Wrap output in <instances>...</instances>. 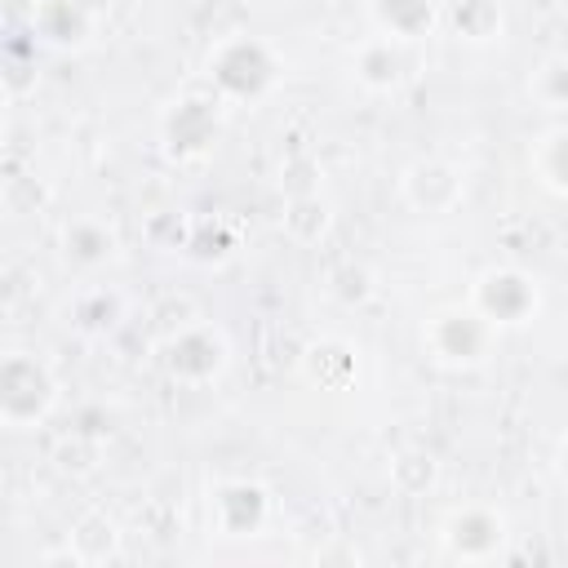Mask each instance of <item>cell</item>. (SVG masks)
I'll list each match as a JSON object with an SVG mask.
<instances>
[{
	"mask_svg": "<svg viewBox=\"0 0 568 568\" xmlns=\"http://www.w3.org/2000/svg\"><path fill=\"white\" fill-rule=\"evenodd\" d=\"M284 75V58L275 53L271 40L262 36H222L209 53H204V84L226 102V106H244V102H262Z\"/></svg>",
	"mask_w": 568,
	"mask_h": 568,
	"instance_id": "6da1fadb",
	"label": "cell"
},
{
	"mask_svg": "<svg viewBox=\"0 0 568 568\" xmlns=\"http://www.w3.org/2000/svg\"><path fill=\"white\" fill-rule=\"evenodd\" d=\"M62 404V382L40 351L9 346L0 359V426L4 430H36Z\"/></svg>",
	"mask_w": 568,
	"mask_h": 568,
	"instance_id": "7a4b0ae2",
	"label": "cell"
},
{
	"mask_svg": "<svg viewBox=\"0 0 568 568\" xmlns=\"http://www.w3.org/2000/svg\"><path fill=\"white\" fill-rule=\"evenodd\" d=\"M497 328L470 306V302H453V306H439L426 315L422 324V346L426 355L439 364V368H479L493 346H497Z\"/></svg>",
	"mask_w": 568,
	"mask_h": 568,
	"instance_id": "3957f363",
	"label": "cell"
},
{
	"mask_svg": "<svg viewBox=\"0 0 568 568\" xmlns=\"http://www.w3.org/2000/svg\"><path fill=\"white\" fill-rule=\"evenodd\" d=\"M435 541H439V555L453 564H493L510 546V519L488 501H462L439 515Z\"/></svg>",
	"mask_w": 568,
	"mask_h": 568,
	"instance_id": "277c9868",
	"label": "cell"
},
{
	"mask_svg": "<svg viewBox=\"0 0 568 568\" xmlns=\"http://www.w3.org/2000/svg\"><path fill=\"white\" fill-rule=\"evenodd\" d=\"M497 333L506 328H524L537 320L541 311V284L537 275H528L524 266H510V262H497V266H484L470 284V297H466Z\"/></svg>",
	"mask_w": 568,
	"mask_h": 568,
	"instance_id": "5b68a950",
	"label": "cell"
},
{
	"mask_svg": "<svg viewBox=\"0 0 568 568\" xmlns=\"http://www.w3.org/2000/svg\"><path fill=\"white\" fill-rule=\"evenodd\" d=\"M160 368L182 386H209L231 368V337L213 320H191L160 342Z\"/></svg>",
	"mask_w": 568,
	"mask_h": 568,
	"instance_id": "8992f818",
	"label": "cell"
},
{
	"mask_svg": "<svg viewBox=\"0 0 568 568\" xmlns=\"http://www.w3.org/2000/svg\"><path fill=\"white\" fill-rule=\"evenodd\" d=\"M222 120H226V102L213 89H191V93L173 98L169 111L160 115V142H164L169 160L209 155L213 142L222 138Z\"/></svg>",
	"mask_w": 568,
	"mask_h": 568,
	"instance_id": "52a82bcc",
	"label": "cell"
},
{
	"mask_svg": "<svg viewBox=\"0 0 568 568\" xmlns=\"http://www.w3.org/2000/svg\"><path fill=\"white\" fill-rule=\"evenodd\" d=\"M275 497L257 479H217L209 488V528L226 541H253L271 528Z\"/></svg>",
	"mask_w": 568,
	"mask_h": 568,
	"instance_id": "ba28073f",
	"label": "cell"
},
{
	"mask_svg": "<svg viewBox=\"0 0 568 568\" xmlns=\"http://www.w3.org/2000/svg\"><path fill=\"white\" fill-rule=\"evenodd\" d=\"M399 200L422 217L457 213L466 200V173L444 155H417L399 173Z\"/></svg>",
	"mask_w": 568,
	"mask_h": 568,
	"instance_id": "9c48e42d",
	"label": "cell"
},
{
	"mask_svg": "<svg viewBox=\"0 0 568 568\" xmlns=\"http://www.w3.org/2000/svg\"><path fill=\"white\" fill-rule=\"evenodd\" d=\"M31 40L58 53H80L98 36V9L89 0H31Z\"/></svg>",
	"mask_w": 568,
	"mask_h": 568,
	"instance_id": "30bf717a",
	"label": "cell"
},
{
	"mask_svg": "<svg viewBox=\"0 0 568 568\" xmlns=\"http://www.w3.org/2000/svg\"><path fill=\"white\" fill-rule=\"evenodd\" d=\"M351 75L364 93H399L413 75V44L373 31L351 49Z\"/></svg>",
	"mask_w": 568,
	"mask_h": 568,
	"instance_id": "8fae6325",
	"label": "cell"
},
{
	"mask_svg": "<svg viewBox=\"0 0 568 568\" xmlns=\"http://www.w3.org/2000/svg\"><path fill=\"white\" fill-rule=\"evenodd\" d=\"M58 253L75 271H102V266H111L120 257V235H115V226L106 217L75 213L58 231Z\"/></svg>",
	"mask_w": 568,
	"mask_h": 568,
	"instance_id": "7c38bea8",
	"label": "cell"
},
{
	"mask_svg": "<svg viewBox=\"0 0 568 568\" xmlns=\"http://www.w3.org/2000/svg\"><path fill=\"white\" fill-rule=\"evenodd\" d=\"M448 0H368V22L377 36H390L399 44H422L444 27Z\"/></svg>",
	"mask_w": 568,
	"mask_h": 568,
	"instance_id": "4fadbf2b",
	"label": "cell"
},
{
	"mask_svg": "<svg viewBox=\"0 0 568 568\" xmlns=\"http://www.w3.org/2000/svg\"><path fill=\"white\" fill-rule=\"evenodd\" d=\"M302 377L320 390H346L359 377V351L346 337H320L302 351Z\"/></svg>",
	"mask_w": 568,
	"mask_h": 568,
	"instance_id": "5bb4252c",
	"label": "cell"
},
{
	"mask_svg": "<svg viewBox=\"0 0 568 568\" xmlns=\"http://www.w3.org/2000/svg\"><path fill=\"white\" fill-rule=\"evenodd\" d=\"M67 546H71V555L80 559V568H98V564L124 559V532H120L115 515H106V510H84V515L71 524Z\"/></svg>",
	"mask_w": 568,
	"mask_h": 568,
	"instance_id": "9a60e30c",
	"label": "cell"
},
{
	"mask_svg": "<svg viewBox=\"0 0 568 568\" xmlns=\"http://www.w3.org/2000/svg\"><path fill=\"white\" fill-rule=\"evenodd\" d=\"M444 27L462 44H497L506 31V9H501V0H448Z\"/></svg>",
	"mask_w": 568,
	"mask_h": 568,
	"instance_id": "2e32d148",
	"label": "cell"
},
{
	"mask_svg": "<svg viewBox=\"0 0 568 568\" xmlns=\"http://www.w3.org/2000/svg\"><path fill=\"white\" fill-rule=\"evenodd\" d=\"M284 235L297 248H315L328 240L333 231V204L324 200V191H306V195H284V217H280Z\"/></svg>",
	"mask_w": 568,
	"mask_h": 568,
	"instance_id": "e0dca14e",
	"label": "cell"
},
{
	"mask_svg": "<svg viewBox=\"0 0 568 568\" xmlns=\"http://www.w3.org/2000/svg\"><path fill=\"white\" fill-rule=\"evenodd\" d=\"M120 320H124V297L115 288H106V284L80 288L75 302H71V311H67V324H75L89 337H106Z\"/></svg>",
	"mask_w": 568,
	"mask_h": 568,
	"instance_id": "ac0fdd59",
	"label": "cell"
},
{
	"mask_svg": "<svg viewBox=\"0 0 568 568\" xmlns=\"http://www.w3.org/2000/svg\"><path fill=\"white\" fill-rule=\"evenodd\" d=\"M528 169H532V178L546 191H555V195L568 200V124H555V129H546V133L532 138Z\"/></svg>",
	"mask_w": 568,
	"mask_h": 568,
	"instance_id": "d6986e66",
	"label": "cell"
},
{
	"mask_svg": "<svg viewBox=\"0 0 568 568\" xmlns=\"http://www.w3.org/2000/svg\"><path fill=\"white\" fill-rule=\"evenodd\" d=\"M386 479L399 497H426L439 488V457L430 448H399L386 466Z\"/></svg>",
	"mask_w": 568,
	"mask_h": 568,
	"instance_id": "ffe728a7",
	"label": "cell"
},
{
	"mask_svg": "<svg viewBox=\"0 0 568 568\" xmlns=\"http://www.w3.org/2000/svg\"><path fill=\"white\" fill-rule=\"evenodd\" d=\"M528 98L541 106V111H555V115H568V53H550L532 67L528 75Z\"/></svg>",
	"mask_w": 568,
	"mask_h": 568,
	"instance_id": "44dd1931",
	"label": "cell"
},
{
	"mask_svg": "<svg viewBox=\"0 0 568 568\" xmlns=\"http://www.w3.org/2000/svg\"><path fill=\"white\" fill-rule=\"evenodd\" d=\"M328 293H333V302H342V306H364V302H373V293H377V271H373L368 262L346 257V262H337V266L328 271Z\"/></svg>",
	"mask_w": 568,
	"mask_h": 568,
	"instance_id": "7402d4cb",
	"label": "cell"
},
{
	"mask_svg": "<svg viewBox=\"0 0 568 568\" xmlns=\"http://www.w3.org/2000/svg\"><path fill=\"white\" fill-rule=\"evenodd\" d=\"M53 462H58V470L62 475H93L98 470V462H102V435H93V430H71V435H62L58 439V448H53Z\"/></svg>",
	"mask_w": 568,
	"mask_h": 568,
	"instance_id": "603a6c76",
	"label": "cell"
},
{
	"mask_svg": "<svg viewBox=\"0 0 568 568\" xmlns=\"http://www.w3.org/2000/svg\"><path fill=\"white\" fill-rule=\"evenodd\" d=\"M320 164L306 155V151H297V155H288L284 164H280V186H284V195H306V191H320Z\"/></svg>",
	"mask_w": 568,
	"mask_h": 568,
	"instance_id": "cb8c5ba5",
	"label": "cell"
},
{
	"mask_svg": "<svg viewBox=\"0 0 568 568\" xmlns=\"http://www.w3.org/2000/svg\"><path fill=\"white\" fill-rule=\"evenodd\" d=\"M555 479L568 488V435H559V444H555Z\"/></svg>",
	"mask_w": 568,
	"mask_h": 568,
	"instance_id": "d4e9b609",
	"label": "cell"
}]
</instances>
